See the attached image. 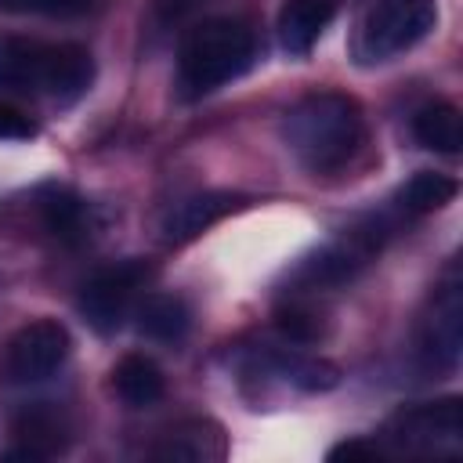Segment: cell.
<instances>
[{"label":"cell","mask_w":463,"mask_h":463,"mask_svg":"<svg viewBox=\"0 0 463 463\" xmlns=\"http://www.w3.org/2000/svg\"><path fill=\"white\" fill-rule=\"evenodd\" d=\"M282 137L304 170L333 174V170H344L362 152L365 119H362V109L351 94L315 90L286 112Z\"/></svg>","instance_id":"obj_1"},{"label":"cell","mask_w":463,"mask_h":463,"mask_svg":"<svg viewBox=\"0 0 463 463\" xmlns=\"http://www.w3.org/2000/svg\"><path fill=\"white\" fill-rule=\"evenodd\" d=\"M94 83V58L72 40H36L18 33H0V90L43 94L54 101H72Z\"/></svg>","instance_id":"obj_2"},{"label":"cell","mask_w":463,"mask_h":463,"mask_svg":"<svg viewBox=\"0 0 463 463\" xmlns=\"http://www.w3.org/2000/svg\"><path fill=\"white\" fill-rule=\"evenodd\" d=\"M257 58V33L242 18H203L177 47L181 98H203L242 76Z\"/></svg>","instance_id":"obj_3"},{"label":"cell","mask_w":463,"mask_h":463,"mask_svg":"<svg viewBox=\"0 0 463 463\" xmlns=\"http://www.w3.org/2000/svg\"><path fill=\"white\" fill-rule=\"evenodd\" d=\"M438 22L434 0H376L358 33L362 61H391L416 47Z\"/></svg>","instance_id":"obj_4"},{"label":"cell","mask_w":463,"mask_h":463,"mask_svg":"<svg viewBox=\"0 0 463 463\" xmlns=\"http://www.w3.org/2000/svg\"><path fill=\"white\" fill-rule=\"evenodd\" d=\"M152 279V268L145 260H119L109 268H98L80 293V311L98 333H112L130 315L141 286Z\"/></svg>","instance_id":"obj_5"},{"label":"cell","mask_w":463,"mask_h":463,"mask_svg":"<svg viewBox=\"0 0 463 463\" xmlns=\"http://www.w3.org/2000/svg\"><path fill=\"white\" fill-rule=\"evenodd\" d=\"M72 351V336L54 318L25 322L4 347V376L11 383H40L54 376Z\"/></svg>","instance_id":"obj_6"},{"label":"cell","mask_w":463,"mask_h":463,"mask_svg":"<svg viewBox=\"0 0 463 463\" xmlns=\"http://www.w3.org/2000/svg\"><path fill=\"white\" fill-rule=\"evenodd\" d=\"M387 438L402 452H416V456H438L445 449H456L463 441V409H459V398H445V402H427V405L402 409L387 423Z\"/></svg>","instance_id":"obj_7"},{"label":"cell","mask_w":463,"mask_h":463,"mask_svg":"<svg viewBox=\"0 0 463 463\" xmlns=\"http://www.w3.org/2000/svg\"><path fill=\"white\" fill-rule=\"evenodd\" d=\"M33 210L40 228L61 246H83L94 235V213L87 199L65 184H43L33 195Z\"/></svg>","instance_id":"obj_8"},{"label":"cell","mask_w":463,"mask_h":463,"mask_svg":"<svg viewBox=\"0 0 463 463\" xmlns=\"http://www.w3.org/2000/svg\"><path fill=\"white\" fill-rule=\"evenodd\" d=\"M242 206V195L235 192H195L184 195L177 203H170L159 217V235L163 242H188L195 235H203L206 228H213L217 221H224L228 213H235Z\"/></svg>","instance_id":"obj_9"},{"label":"cell","mask_w":463,"mask_h":463,"mask_svg":"<svg viewBox=\"0 0 463 463\" xmlns=\"http://www.w3.org/2000/svg\"><path fill=\"white\" fill-rule=\"evenodd\" d=\"M11 434L18 438V449L7 452V456H14V459H51L69 445V420H65L61 409H54L47 402H36V405H25L14 416Z\"/></svg>","instance_id":"obj_10"},{"label":"cell","mask_w":463,"mask_h":463,"mask_svg":"<svg viewBox=\"0 0 463 463\" xmlns=\"http://www.w3.org/2000/svg\"><path fill=\"white\" fill-rule=\"evenodd\" d=\"M463 347V300H459V282H449L434 297V311L423 329V351L434 358V365L452 369L459 362Z\"/></svg>","instance_id":"obj_11"},{"label":"cell","mask_w":463,"mask_h":463,"mask_svg":"<svg viewBox=\"0 0 463 463\" xmlns=\"http://www.w3.org/2000/svg\"><path fill=\"white\" fill-rule=\"evenodd\" d=\"M333 14H336L333 0H286L279 7V43L289 54H307L333 22Z\"/></svg>","instance_id":"obj_12"},{"label":"cell","mask_w":463,"mask_h":463,"mask_svg":"<svg viewBox=\"0 0 463 463\" xmlns=\"http://www.w3.org/2000/svg\"><path fill=\"white\" fill-rule=\"evenodd\" d=\"M134 318H137V333H145L148 340H181L192 326V311L181 297L174 293H148L137 307H134Z\"/></svg>","instance_id":"obj_13"},{"label":"cell","mask_w":463,"mask_h":463,"mask_svg":"<svg viewBox=\"0 0 463 463\" xmlns=\"http://www.w3.org/2000/svg\"><path fill=\"white\" fill-rule=\"evenodd\" d=\"M112 387H116V394L127 405L145 409V405H152V402L163 398L166 380H163V369L152 358H145V354H123L116 362V369H112Z\"/></svg>","instance_id":"obj_14"},{"label":"cell","mask_w":463,"mask_h":463,"mask_svg":"<svg viewBox=\"0 0 463 463\" xmlns=\"http://www.w3.org/2000/svg\"><path fill=\"white\" fill-rule=\"evenodd\" d=\"M412 134H416V141L423 148L441 152V156H456L463 148V119H459V109L452 101L423 105L412 116Z\"/></svg>","instance_id":"obj_15"},{"label":"cell","mask_w":463,"mask_h":463,"mask_svg":"<svg viewBox=\"0 0 463 463\" xmlns=\"http://www.w3.org/2000/svg\"><path fill=\"white\" fill-rule=\"evenodd\" d=\"M456 192H459V184H456L452 177L434 174V170H420V174H412V177L402 184L398 206H402L405 213H434V210L449 206V203L456 199Z\"/></svg>","instance_id":"obj_16"},{"label":"cell","mask_w":463,"mask_h":463,"mask_svg":"<svg viewBox=\"0 0 463 463\" xmlns=\"http://www.w3.org/2000/svg\"><path fill=\"white\" fill-rule=\"evenodd\" d=\"M275 373L293 383V387H304V391H329L336 387L340 380V369L326 358H307V354H275L271 358Z\"/></svg>","instance_id":"obj_17"},{"label":"cell","mask_w":463,"mask_h":463,"mask_svg":"<svg viewBox=\"0 0 463 463\" xmlns=\"http://www.w3.org/2000/svg\"><path fill=\"white\" fill-rule=\"evenodd\" d=\"M275 326L282 336H289L293 344H315L322 336V322L311 307H300V304H289L275 315Z\"/></svg>","instance_id":"obj_18"},{"label":"cell","mask_w":463,"mask_h":463,"mask_svg":"<svg viewBox=\"0 0 463 463\" xmlns=\"http://www.w3.org/2000/svg\"><path fill=\"white\" fill-rule=\"evenodd\" d=\"M98 0H0V11L14 14H47V18H76L87 14Z\"/></svg>","instance_id":"obj_19"},{"label":"cell","mask_w":463,"mask_h":463,"mask_svg":"<svg viewBox=\"0 0 463 463\" xmlns=\"http://www.w3.org/2000/svg\"><path fill=\"white\" fill-rule=\"evenodd\" d=\"M33 134H36V123L22 109L0 101V141H29Z\"/></svg>","instance_id":"obj_20"},{"label":"cell","mask_w":463,"mask_h":463,"mask_svg":"<svg viewBox=\"0 0 463 463\" xmlns=\"http://www.w3.org/2000/svg\"><path fill=\"white\" fill-rule=\"evenodd\" d=\"M383 449L369 438H351V441H340L329 449V459H380Z\"/></svg>","instance_id":"obj_21"}]
</instances>
